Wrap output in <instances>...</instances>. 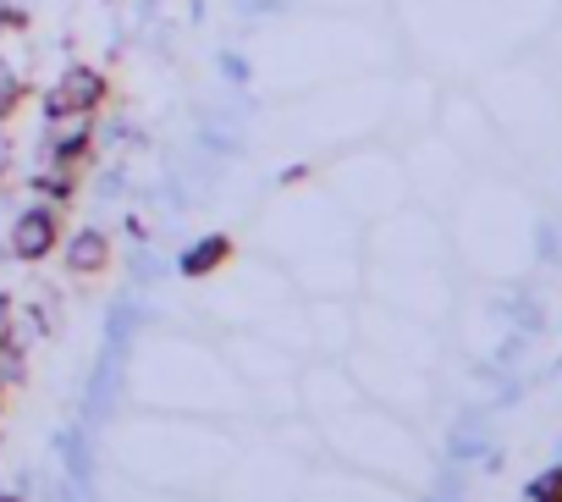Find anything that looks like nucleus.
<instances>
[{
	"label": "nucleus",
	"instance_id": "nucleus-1",
	"mask_svg": "<svg viewBox=\"0 0 562 502\" xmlns=\"http://www.w3.org/2000/svg\"><path fill=\"white\" fill-rule=\"evenodd\" d=\"M100 100H105V78H100L94 67H67L61 83L50 89L45 111H50L56 122H83L89 111H100Z\"/></svg>",
	"mask_w": 562,
	"mask_h": 502
},
{
	"label": "nucleus",
	"instance_id": "nucleus-2",
	"mask_svg": "<svg viewBox=\"0 0 562 502\" xmlns=\"http://www.w3.org/2000/svg\"><path fill=\"white\" fill-rule=\"evenodd\" d=\"M56 237H61L56 210H29V215L12 226V255H18V260H45L50 248H56Z\"/></svg>",
	"mask_w": 562,
	"mask_h": 502
},
{
	"label": "nucleus",
	"instance_id": "nucleus-3",
	"mask_svg": "<svg viewBox=\"0 0 562 502\" xmlns=\"http://www.w3.org/2000/svg\"><path fill=\"white\" fill-rule=\"evenodd\" d=\"M67 266H72V277H100V271L111 266L105 232H78V237L67 243Z\"/></svg>",
	"mask_w": 562,
	"mask_h": 502
},
{
	"label": "nucleus",
	"instance_id": "nucleus-4",
	"mask_svg": "<svg viewBox=\"0 0 562 502\" xmlns=\"http://www.w3.org/2000/svg\"><path fill=\"white\" fill-rule=\"evenodd\" d=\"M226 255H232V243H226V237H204V243H193L188 255H182V271H188V277H204V271L226 266Z\"/></svg>",
	"mask_w": 562,
	"mask_h": 502
},
{
	"label": "nucleus",
	"instance_id": "nucleus-5",
	"mask_svg": "<svg viewBox=\"0 0 562 502\" xmlns=\"http://www.w3.org/2000/svg\"><path fill=\"white\" fill-rule=\"evenodd\" d=\"M50 166H56V171H72V177H78V171L89 166V127H78V133H67V138L56 144V155H50Z\"/></svg>",
	"mask_w": 562,
	"mask_h": 502
},
{
	"label": "nucleus",
	"instance_id": "nucleus-6",
	"mask_svg": "<svg viewBox=\"0 0 562 502\" xmlns=\"http://www.w3.org/2000/svg\"><path fill=\"white\" fill-rule=\"evenodd\" d=\"M18 105H23V78H12L7 67H0V122H7Z\"/></svg>",
	"mask_w": 562,
	"mask_h": 502
},
{
	"label": "nucleus",
	"instance_id": "nucleus-7",
	"mask_svg": "<svg viewBox=\"0 0 562 502\" xmlns=\"http://www.w3.org/2000/svg\"><path fill=\"white\" fill-rule=\"evenodd\" d=\"M529 502H562V469H551V475L529 491Z\"/></svg>",
	"mask_w": 562,
	"mask_h": 502
},
{
	"label": "nucleus",
	"instance_id": "nucleus-8",
	"mask_svg": "<svg viewBox=\"0 0 562 502\" xmlns=\"http://www.w3.org/2000/svg\"><path fill=\"white\" fill-rule=\"evenodd\" d=\"M12 343V321H7V304H0V348Z\"/></svg>",
	"mask_w": 562,
	"mask_h": 502
},
{
	"label": "nucleus",
	"instance_id": "nucleus-9",
	"mask_svg": "<svg viewBox=\"0 0 562 502\" xmlns=\"http://www.w3.org/2000/svg\"><path fill=\"white\" fill-rule=\"evenodd\" d=\"M0 502H23V497H0Z\"/></svg>",
	"mask_w": 562,
	"mask_h": 502
}]
</instances>
